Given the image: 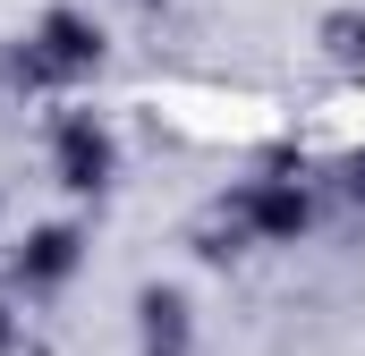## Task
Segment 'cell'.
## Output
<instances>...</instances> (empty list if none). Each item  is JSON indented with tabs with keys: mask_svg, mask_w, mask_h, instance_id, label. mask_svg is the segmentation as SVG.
<instances>
[{
	"mask_svg": "<svg viewBox=\"0 0 365 356\" xmlns=\"http://www.w3.org/2000/svg\"><path fill=\"white\" fill-rule=\"evenodd\" d=\"M93 60V34L77 17H51L43 26V51H26V77H68V68H86Z\"/></svg>",
	"mask_w": 365,
	"mask_h": 356,
	"instance_id": "1",
	"label": "cell"
},
{
	"mask_svg": "<svg viewBox=\"0 0 365 356\" xmlns=\"http://www.w3.org/2000/svg\"><path fill=\"white\" fill-rule=\"evenodd\" d=\"M68 263H77V238H68V229H43V238L17 255V280H60Z\"/></svg>",
	"mask_w": 365,
	"mask_h": 356,
	"instance_id": "2",
	"label": "cell"
},
{
	"mask_svg": "<svg viewBox=\"0 0 365 356\" xmlns=\"http://www.w3.org/2000/svg\"><path fill=\"white\" fill-rule=\"evenodd\" d=\"M60 162H68V187H102V170H110V145H102L93 127H68Z\"/></svg>",
	"mask_w": 365,
	"mask_h": 356,
	"instance_id": "3",
	"label": "cell"
},
{
	"mask_svg": "<svg viewBox=\"0 0 365 356\" xmlns=\"http://www.w3.org/2000/svg\"><path fill=\"white\" fill-rule=\"evenodd\" d=\"M0 340H9V323H0Z\"/></svg>",
	"mask_w": 365,
	"mask_h": 356,
	"instance_id": "4",
	"label": "cell"
}]
</instances>
